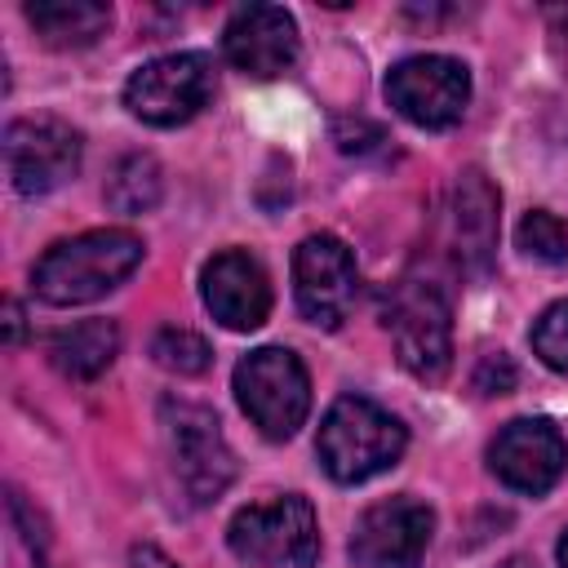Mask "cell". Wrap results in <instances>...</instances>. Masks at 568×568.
Masks as SVG:
<instances>
[{
  "mask_svg": "<svg viewBox=\"0 0 568 568\" xmlns=\"http://www.w3.org/2000/svg\"><path fill=\"white\" fill-rule=\"evenodd\" d=\"M129 568H178L160 546H133V555H129Z\"/></svg>",
  "mask_w": 568,
  "mask_h": 568,
  "instance_id": "23",
  "label": "cell"
},
{
  "mask_svg": "<svg viewBox=\"0 0 568 568\" xmlns=\"http://www.w3.org/2000/svg\"><path fill=\"white\" fill-rule=\"evenodd\" d=\"M488 466L506 488L537 497L559 484L568 466V444L550 417H515L488 444Z\"/></svg>",
  "mask_w": 568,
  "mask_h": 568,
  "instance_id": "12",
  "label": "cell"
},
{
  "mask_svg": "<svg viewBox=\"0 0 568 568\" xmlns=\"http://www.w3.org/2000/svg\"><path fill=\"white\" fill-rule=\"evenodd\" d=\"M80 133L53 115H27L4 129V169L18 195H49L80 169Z\"/></svg>",
  "mask_w": 568,
  "mask_h": 568,
  "instance_id": "9",
  "label": "cell"
},
{
  "mask_svg": "<svg viewBox=\"0 0 568 568\" xmlns=\"http://www.w3.org/2000/svg\"><path fill=\"white\" fill-rule=\"evenodd\" d=\"M532 351L546 368L568 373V302H555L537 324H532Z\"/></svg>",
  "mask_w": 568,
  "mask_h": 568,
  "instance_id": "21",
  "label": "cell"
},
{
  "mask_svg": "<svg viewBox=\"0 0 568 568\" xmlns=\"http://www.w3.org/2000/svg\"><path fill=\"white\" fill-rule=\"evenodd\" d=\"M497 191L479 169L457 173L453 204H448V231H453V257L462 271L484 275L493 266L497 248Z\"/></svg>",
  "mask_w": 568,
  "mask_h": 568,
  "instance_id": "15",
  "label": "cell"
},
{
  "mask_svg": "<svg viewBox=\"0 0 568 568\" xmlns=\"http://www.w3.org/2000/svg\"><path fill=\"white\" fill-rule=\"evenodd\" d=\"M235 399L266 439H288L311 413L306 364L288 346H257L235 364Z\"/></svg>",
  "mask_w": 568,
  "mask_h": 568,
  "instance_id": "5",
  "label": "cell"
},
{
  "mask_svg": "<svg viewBox=\"0 0 568 568\" xmlns=\"http://www.w3.org/2000/svg\"><path fill=\"white\" fill-rule=\"evenodd\" d=\"M120 355V328L115 320H80L71 328H58L49 337V359L62 377L89 382L98 373H106Z\"/></svg>",
  "mask_w": 568,
  "mask_h": 568,
  "instance_id": "16",
  "label": "cell"
},
{
  "mask_svg": "<svg viewBox=\"0 0 568 568\" xmlns=\"http://www.w3.org/2000/svg\"><path fill=\"white\" fill-rule=\"evenodd\" d=\"M404 444H408V430L395 413H386L364 395H342L320 422L315 453L337 484H364L390 470L404 457Z\"/></svg>",
  "mask_w": 568,
  "mask_h": 568,
  "instance_id": "2",
  "label": "cell"
},
{
  "mask_svg": "<svg viewBox=\"0 0 568 568\" xmlns=\"http://www.w3.org/2000/svg\"><path fill=\"white\" fill-rule=\"evenodd\" d=\"M501 568H532V564H528V559H506Z\"/></svg>",
  "mask_w": 568,
  "mask_h": 568,
  "instance_id": "26",
  "label": "cell"
},
{
  "mask_svg": "<svg viewBox=\"0 0 568 568\" xmlns=\"http://www.w3.org/2000/svg\"><path fill=\"white\" fill-rule=\"evenodd\" d=\"M27 22L49 49H84L111 27V4L102 0H31Z\"/></svg>",
  "mask_w": 568,
  "mask_h": 568,
  "instance_id": "17",
  "label": "cell"
},
{
  "mask_svg": "<svg viewBox=\"0 0 568 568\" xmlns=\"http://www.w3.org/2000/svg\"><path fill=\"white\" fill-rule=\"evenodd\" d=\"M222 49L231 67H240L244 75L257 80L284 75L297 62V22L280 4H244L231 13L222 31Z\"/></svg>",
  "mask_w": 568,
  "mask_h": 568,
  "instance_id": "14",
  "label": "cell"
},
{
  "mask_svg": "<svg viewBox=\"0 0 568 568\" xmlns=\"http://www.w3.org/2000/svg\"><path fill=\"white\" fill-rule=\"evenodd\" d=\"M559 568H568V532L559 537Z\"/></svg>",
  "mask_w": 568,
  "mask_h": 568,
  "instance_id": "25",
  "label": "cell"
},
{
  "mask_svg": "<svg viewBox=\"0 0 568 568\" xmlns=\"http://www.w3.org/2000/svg\"><path fill=\"white\" fill-rule=\"evenodd\" d=\"M160 191H164V178H160V164L155 155L146 151H133L124 155L111 178H106V204L124 217H138V213H151L160 204Z\"/></svg>",
  "mask_w": 568,
  "mask_h": 568,
  "instance_id": "18",
  "label": "cell"
},
{
  "mask_svg": "<svg viewBox=\"0 0 568 568\" xmlns=\"http://www.w3.org/2000/svg\"><path fill=\"white\" fill-rule=\"evenodd\" d=\"M435 532V515L426 501L399 493L373 501L351 532V559L359 568H417Z\"/></svg>",
  "mask_w": 568,
  "mask_h": 568,
  "instance_id": "11",
  "label": "cell"
},
{
  "mask_svg": "<svg viewBox=\"0 0 568 568\" xmlns=\"http://www.w3.org/2000/svg\"><path fill=\"white\" fill-rule=\"evenodd\" d=\"M142 248L146 244L124 226H102V231H84V235L58 240L31 266V288L49 306L98 302V297H106L111 288H120L138 271Z\"/></svg>",
  "mask_w": 568,
  "mask_h": 568,
  "instance_id": "1",
  "label": "cell"
},
{
  "mask_svg": "<svg viewBox=\"0 0 568 568\" xmlns=\"http://www.w3.org/2000/svg\"><path fill=\"white\" fill-rule=\"evenodd\" d=\"M386 102L422 129H448L466 115L470 71L457 58H444V53L404 58L386 75Z\"/></svg>",
  "mask_w": 568,
  "mask_h": 568,
  "instance_id": "8",
  "label": "cell"
},
{
  "mask_svg": "<svg viewBox=\"0 0 568 568\" xmlns=\"http://www.w3.org/2000/svg\"><path fill=\"white\" fill-rule=\"evenodd\" d=\"M226 541L231 555L253 568H311L320 555V524L306 497L284 493L235 510Z\"/></svg>",
  "mask_w": 568,
  "mask_h": 568,
  "instance_id": "4",
  "label": "cell"
},
{
  "mask_svg": "<svg viewBox=\"0 0 568 568\" xmlns=\"http://www.w3.org/2000/svg\"><path fill=\"white\" fill-rule=\"evenodd\" d=\"M151 355H155V364L169 368V373H204L213 351H209V342H204L200 333L169 324V328H160V333L151 337Z\"/></svg>",
  "mask_w": 568,
  "mask_h": 568,
  "instance_id": "19",
  "label": "cell"
},
{
  "mask_svg": "<svg viewBox=\"0 0 568 568\" xmlns=\"http://www.w3.org/2000/svg\"><path fill=\"white\" fill-rule=\"evenodd\" d=\"M213 98V62L204 53H164L142 62L124 84V106L142 124L173 129L200 115Z\"/></svg>",
  "mask_w": 568,
  "mask_h": 568,
  "instance_id": "7",
  "label": "cell"
},
{
  "mask_svg": "<svg viewBox=\"0 0 568 568\" xmlns=\"http://www.w3.org/2000/svg\"><path fill=\"white\" fill-rule=\"evenodd\" d=\"M355 288H359V271H355V253L337 240V235H306L293 253V293H297V311L315 324V328H337L351 306H355Z\"/></svg>",
  "mask_w": 568,
  "mask_h": 568,
  "instance_id": "10",
  "label": "cell"
},
{
  "mask_svg": "<svg viewBox=\"0 0 568 568\" xmlns=\"http://www.w3.org/2000/svg\"><path fill=\"white\" fill-rule=\"evenodd\" d=\"M200 293L213 320L235 333H253L271 315V280L248 248H222L209 257L200 271Z\"/></svg>",
  "mask_w": 568,
  "mask_h": 568,
  "instance_id": "13",
  "label": "cell"
},
{
  "mask_svg": "<svg viewBox=\"0 0 568 568\" xmlns=\"http://www.w3.org/2000/svg\"><path fill=\"white\" fill-rule=\"evenodd\" d=\"M519 248L528 253V257H537V262H568V226L555 217V213H546V209H532V213H524V222H519Z\"/></svg>",
  "mask_w": 568,
  "mask_h": 568,
  "instance_id": "20",
  "label": "cell"
},
{
  "mask_svg": "<svg viewBox=\"0 0 568 568\" xmlns=\"http://www.w3.org/2000/svg\"><path fill=\"white\" fill-rule=\"evenodd\" d=\"M4 337H9V342H18V337H22V306H18L13 297L4 302Z\"/></svg>",
  "mask_w": 568,
  "mask_h": 568,
  "instance_id": "24",
  "label": "cell"
},
{
  "mask_svg": "<svg viewBox=\"0 0 568 568\" xmlns=\"http://www.w3.org/2000/svg\"><path fill=\"white\" fill-rule=\"evenodd\" d=\"M475 386L484 390V395H501V390H510L515 386V368H510V359L497 351V355H488L484 364H479V373H475Z\"/></svg>",
  "mask_w": 568,
  "mask_h": 568,
  "instance_id": "22",
  "label": "cell"
},
{
  "mask_svg": "<svg viewBox=\"0 0 568 568\" xmlns=\"http://www.w3.org/2000/svg\"><path fill=\"white\" fill-rule=\"evenodd\" d=\"M160 426H164V448H169V462H173L182 493L195 506L217 501L226 493V484L235 479V453L222 435L217 413L195 404V399L169 395L160 404Z\"/></svg>",
  "mask_w": 568,
  "mask_h": 568,
  "instance_id": "3",
  "label": "cell"
},
{
  "mask_svg": "<svg viewBox=\"0 0 568 568\" xmlns=\"http://www.w3.org/2000/svg\"><path fill=\"white\" fill-rule=\"evenodd\" d=\"M386 328L395 342L399 364L422 377L439 382L453 364V311L448 297L430 280H404L386 306Z\"/></svg>",
  "mask_w": 568,
  "mask_h": 568,
  "instance_id": "6",
  "label": "cell"
}]
</instances>
